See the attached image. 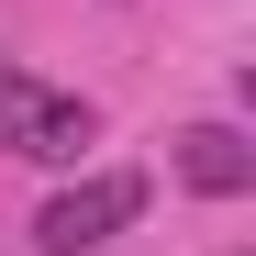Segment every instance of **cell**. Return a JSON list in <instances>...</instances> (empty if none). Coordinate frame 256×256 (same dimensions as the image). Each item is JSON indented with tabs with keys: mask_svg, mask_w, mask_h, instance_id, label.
<instances>
[{
	"mask_svg": "<svg viewBox=\"0 0 256 256\" xmlns=\"http://www.w3.org/2000/svg\"><path fill=\"white\" fill-rule=\"evenodd\" d=\"M100 134V112L56 90V78H34V67H0V156H22V167H78Z\"/></svg>",
	"mask_w": 256,
	"mask_h": 256,
	"instance_id": "obj_1",
	"label": "cell"
},
{
	"mask_svg": "<svg viewBox=\"0 0 256 256\" xmlns=\"http://www.w3.org/2000/svg\"><path fill=\"white\" fill-rule=\"evenodd\" d=\"M134 212H145L134 167H90L78 190H56L45 212H34V245H45V256H90V245H112L122 223H134Z\"/></svg>",
	"mask_w": 256,
	"mask_h": 256,
	"instance_id": "obj_2",
	"label": "cell"
},
{
	"mask_svg": "<svg viewBox=\"0 0 256 256\" xmlns=\"http://www.w3.org/2000/svg\"><path fill=\"white\" fill-rule=\"evenodd\" d=\"M167 167H178L200 200H245V190H256V145L234 134V122H190V134L167 145Z\"/></svg>",
	"mask_w": 256,
	"mask_h": 256,
	"instance_id": "obj_3",
	"label": "cell"
}]
</instances>
